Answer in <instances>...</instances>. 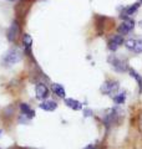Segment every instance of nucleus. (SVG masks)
Wrapping results in <instances>:
<instances>
[{
	"label": "nucleus",
	"instance_id": "f03ea898",
	"mask_svg": "<svg viewBox=\"0 0 142 149\" xmlns=\"http://www.w3.org/2000/svg\"><path fill=\"white\" fill-rule=\"evenodd\" d=\"M108 62L111 63L112 68L115 70L116 72H125L127 70V63L124 61L122 58H118L117 56H111L110 58H108Z\"/></svg>",
	"mask_w": 142,
	"mask_h": 149
},
{
	"label": "nucleus",
	"instance_id": "f8f14e48",
	"mask_svg": "<svg viewBox=\"0 0 142 149\" xmlns=\"http://www.w3.org/2000/svg\"><path fill=\"white\" fill-rule=\"evenodd\" d=\"M129 72H130V76L132 78H135V80L137 81V83H138V86H140V90L142 91V76L137 71H135L134 68H130Z\"/></svg>",
	"mask_w": 142,
	"mask_h": 149
},
{
	"label": "nucleus",
	"instance_id": "1a4fd4ad",
	"mask_svg": "<svg viewBox=\"0 0 142 149\" xmlns=\"http://www.w3.org/2000/svg\"><path fill=\"white\" fill-rule=\"evenodd\" d=\"M40 108L42 111H46V112H53L58 108V103L55 101H51V100H47V101H44L42 103L40 104Z\"/></svg>",
	"mask_w": 142,
	"mask_h": 149
},
{
	"label": "nucleus",
	"instance_id": "f3484780",
	"mask_svg": "<svg viewBox=\"0 0 142 149\" xmlns=\"http://www.w3.org/2000/svg\"><path fill=\"white\" fill-rule=\"evenodd\" d=\"M135 40H136V39H129V40L124 41V44H125V47H126L127 50L132 51V50H134V47H135Z\"/></svg>",
	"mask_w": 142,
	"mask_h": 149
},
{
	"label": "nucleus",
	"instance_id": "4468645a",
	"mask_svg": "<svg viewBox=\"0 0 142 149\" xmlns=\"http://www.w3.org/2000/svg\"><path fill=\"white\" fill-rule=\"evenodd\" d=\"M22 44H24V46H25V47L30 49L31 45H32V37H31V35L24 34V35H22Z\"/></svg>",
	"mask_w": 142,
	"mask_h": 149
},
{
	"label": "nucleus",
	"instance_id": "9d476101",
	"mask_svg": "<svg viewBox=\"0 0 142 149\" xmlns=\"http://www.w3.org/2000/svg\"><path fill=\"white\" fill-rule=\"evenodd\" d=\"M20 109H21V114L26 116V117L29 118V119H31V118L35 117V112L30 108V106L27 104V103H21V104H20Z\"/></svg>",
	"mask_w": 142,
	"mask_h": 149
},
{
	"label": "nucleus",
	"instance_id": "a211bd4d",
	"mask_svg": "<svg viewBox=\"0 0 142 149\" xmlns=\"http://www.w3.org/2000/svg\"><path fill=\"white\" fill-rule=\"evenodd\" d=\"M85 113H86L85 116H86V117H89V116H91L92 112H91V109H86V112H85Z\"/></svg>",
	"mask_w": 142,
	"mask_h": 149
},
{
	"label": "nucleus",
	"instance_id": "6e6552de",
	"mask_svg": "<svg viewBox=\"0 0 142 149\" xmlns=\"http://www.w3.org/2000/svg\"><path fill=\"white\" fill-rule=\"evenodd\" d=\"M64 102H65V104L69 107V108L71 109H74V111H80V109H82V103L80 101L77 100H75V98H64Z\"/></svg>",
	"mask_w": 142,
	"mask_h": 149
},
{
	"label": "nucleus",
	"instance_id": "6ab92c4d",
	"mask_svg": "<svg viewBox=\"0 0 142 149\" xmlns=\"http://www.w3.org/2000/svg\"><path fill=\"white\" fill-rule=\"evenodd\" d=\"M85 149H97V148L95 147V146H91V144H90V146H87V147L85 148Z\"/></svg>",
	"mask_w": 142,
	"mask_h": 149
},
{
	"label": "nucleus",
	"instance_id": "39448f33",
	"mask_svg": "<svg viewBox=\"0 0 142 149\" xmlns=\"http://www.w3.org/2000/svg\"><path fill=\"white\" fill-rule=\"evenodd\" d=\"M19 34H20V26H19V22L14 21L10 25V27H9L6 37L10 42H15V41L18 40V37H19Z\"/></svg>",
	"mask_w": 142,
	"mask_h": 149
},
{
	"label": "nucleus",
	"instance_id": "423d86ee",
	"mask_svg": "<svg viewBox=\"0 0 142 149\" xmlns=\"http://www.w3.org/2000/svg\"><path fill=\"white\" fill-rule=\"evenodd\" d=\"M124 44V37H122V35H115L112 36L110 40H108L107 42V47L110 51H112V52H115V51L120 47V46Z\"/></svg>",
	"mask_w": 142,
	"mask_h": 149
},
{
	"label": "nucleus",
	"instance_id": "2eb2a0df",
	"mask_svg": "<svg viewBox=\"0 0 142 149\" xmlns=\"http://www.w3.org/2000/svg\"><path fill=\"white\" fill-rule=\"evenodd\" d=\"M113 100H115V102H116L117 104H122V103H125V100H126V93H125V92L118 93V95H116L115 97H113Z\"/></svg>",
	"mask_w": 142,
	"mask_h": 149
},
{
	"label": "nucleus",
	"instance_id": "aec40b11",
	"mask_svg": "<svg viewBox=\"0 0 142 149\" xmlns=\"http://www.w3.org/2000/svg\"><path fill=\"white\" fill-rule=\"evenodd\" d=\"M138 26H140V27H141V29H142V20H141V21L138 22Z\"/></svg>",
	"mask_w": 142,
	"mask_h": 149
},
{
	"label": "nucleus",
	"instance_id": "20e7f679",
	"mask_svg": "<svg viewBox=\"0 0 142 149\" xmlns=\"http://www.w3.org/2000/svg\"><path fill=\"white\" fill-rule=\"evenodd\" d=\"M118 82L117 81H107L101 86V92L105 93V95H116V92L118 90Z\"/></svg>",
	"mask_w": 142,
	"mask_h": 149
},
{
	"label": "nucleus",
	"instance_id": "7ed1b4c3",
	"mask_svg": "<svg viewBox=\"0 0 142 149\" xmlns=\"http://www.w3.org/2000/svg\"><path fill=\"white\" fill-rule=\"evenodd\" d=\"M135 20L134 19H126V20L122 21V24L117 27V31H118V34L120 35H127V34H130V32L135 29Z\"/></svg>",
	"mask_w": 142,
	"mask_h": 149
},
{
	"label": "nucleus",
	"instance_id": "5701e85b",
	"mask_svg": "<svg viewBox=\"0 0 142 149\" xmlns=\"http://www.w3.org/2000/svg\"><path fill=\"white\" fill-rule=\"evenodd\" d=\"M0 134H1V130H0Z\"/></svg>",
	"mask_w": 142,
	"mask_h": 149
},
{
	"label": "nucleus",
	"instance_id": "4be33fe9",
	"mask_svg": "<svg viewBox=\"0 0 142 149\" xmlns=\"http://www.w3.org/2000/svg\"><path fill=\"white\" fill-rule=\"evenodd\" d=\"M140 4H142V0H140Z\"/></svg>",
	"mask_w": 142,
	"mask_h": 149
},
{
	"label": "nucleus",
	"instance_id": "f257e3e1",
	"mask_svg": "<svg viewBox=\"0 0 142 149\" xmlns=\"http://www.w3.org/2000/svg\"><path fill=\"white\" fill-rule=\"evenodd\" d=\"M21 58H22V52H21V50L19 49V47H11V49H9L5 55L3 56V63H4V66H13V65H15L18 62H20L21 61Z\"/></svg>",
	"mask_w": 142,
	"mask_h": 149
},
{
	"label": "nucleus",
	"instance_id": "9b49d317",
	"mask_svg": "<svg viewBox=\"0 0 142 149\" xmlns=\"http://www.w3.org/2000/svg\"><path fill=\"white\" fill-rule=\"evenodd\" d=\"M53 91L54 93L58 97H60V98H65L66 97V91L63 85H60V83H54L53 85Z\"/></svg>",
	"mask_w": 142,
	"mask_h": 149
},
{
	"label": "nucleus",
	"instance_id": "dca6fc26",
	"mask_svg": "<svg viewBox=\"0 0 142 149\" xmlns=\"http://www.w3.org/2000/svg\"><path fill=\"white\" fill-rule=\"evenodd\" d=\"M135 54H142V39H136L135 40V47H134Z\"/></svg>",
	"mask_w": 142,
	"mask_h": 149
},
{
	"label": "nucleus",
	"instance_id": "ddd939ff",
	"mask_svg": "<svg viewBox=\"0 0 142 149\" xmlns=\"http://www.w3.org/2000/svg\"><path fill=\"white\" fill-rule=\"evenodd\" d=\"M138 8H140V3H135V4H132V5H130V6L124 8V10H125V13L127 14V15L131 16V15H134L137 10H138Z\"/></svg>",
	"mask_w": 142,
	"mask_h": 149
},
{
	"label": "nucleus",
	"instance_id": "0eeeda50",
	"mask_svg": "<svg viewBox=\"0 0 142 149\" xmlns=\"http://www.w3.org/2000/svg\"><path fill=\"white\" fill-rule=\"evenodd\" d=\"M35 92H36V98L40 101L47 98V96H49V88L44 83H37L35 87Z\"/></svg>",
	"mask_w": 142,
	"mask_h": 149
},
{
	"label": "nucleus",
	"instance_id": "412c9836",
	"mask_svg": "<svg viewBox=\"0 0 142 149\" xmlns=\"http://www.w3.org/2000/svg\"><path fill=\"white\" fill-rule=\"evenodd\" d=\"M9 1H15V0H9Z\"/></svg>",
	"mask_w": 142,
	"mask_h": 149
}]
</instances>
